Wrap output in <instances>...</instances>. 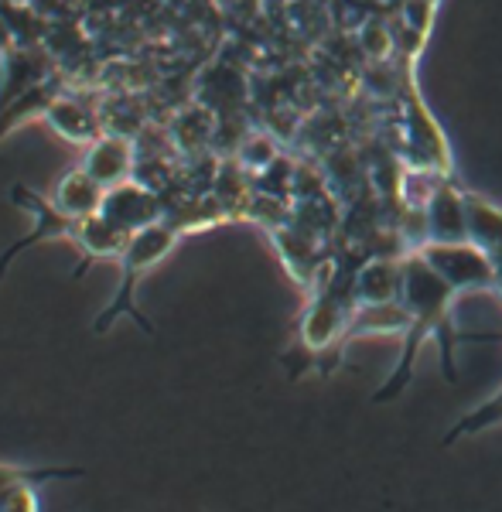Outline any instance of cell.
I'll return each instance as SVG.
<instances>
[{
  "mask_svg": "<svg viewBox=\"0 0 502 512\" xmlns=\"http://www.w3.org/2000/svg\"><path fill=\"white\" fill-rule=\"evenodd\" d=\"M52 202L59 205L62 212L76 219H89V216H100L103 202H106V188L89 175L86 168H72L55 181V192Z\"/></svg>",
  "mask_w": 502,
  "mask_h": 512,
  "instance_id": "obj_6",
  "label": "cell"
},
{
  "mask_svg": "<svg viewBox=\"0 0 502 512\" xmlns=\"http://www.w3.org/2000/svg\"><path fill=\"white\" fill-rule=\"evenodd\" d=\"M113 222L117 229H123L127 236H134L137 229L151 226V222H158V205H154V198L144 192V188L137 185H117L106 192V202H103V212Z\"/></svg>",
  "mask_w": 502,
  "mask_h": 512,
  "instance_id": "obj_5",
  "label": "cell"
},
{
  "mask_svg": "<svg viewBox=\"0 0 502 512\" xmlns=\"http://www.w3.org/2000/svg\"><path fill=\"white\" fill-rule=\"evenodd\" d=\"M424 260L438 270V277L451 291H479V287H496V263L482 246H468V243H444L431 246L424 253Z\"/></svg>",
  "mask_w": 502,
  "mask_h": 512,
  "instance_id": "obj_3",
  "label": "cell"
},
{
  "mask_svg": "<svg viewBox=\"0 0 502 512\" xmlns=\"http://www.w3.org/2000/svg\"><path fill=\"white\" fill-rule=\"evenodd\" d=\"M492 424H502V393L492 396L489 403H482V407L475 410L472 417H465L462 424H458L455 431L448 434V441H455V437H462L468 431H482V427H492Z\"/></svg>",
  "mask_w": 502,
  "mask_h": 512,
  "instance_id": "obj_9",
  "label": "cell"
},
{
  "mask_svg": "<svg viewBox=\"0 0 502 512\" xmlns=\"http://www.w3.org/2000/svg\"><path fill=\"white\" fill-rule=\"evenodd\" d=\"M465 338V342H472V338H475V342H502V335H462Z\"/></svg>",
  "mask_w": 502,
  "mask_h": 512,
  "instance_id": "obj_10",
  "label": "cell"
},
{
  "mask_svg": "<svg viewBox=\"0 0 502 512\" xmlns=\"http://www.w3.org/2000/svg\"><path fill=\"white\" fill-rule=\"evenodd\" d=\"M175 243H178V229L168 226V222H151V226L137 229V233L127 239V246H123V253H120L117 294H113V301L106 304L100 311V318H96V325H93L96 335L110 332V325L120 318H134L137 325L151 335V321L137 311V287L144 284L147 270H154L164 256L175 250Z\"/></svg>",
  "mask_w": 502,
  "mask_h": 512,
  "instance_id": "obj_1",
  "label": "cell"
},
{
  "mask_svg": "<svg viewBox=\"0 0 502 512\" xmlns=\"http://www.w3.org/2000/svg\"><path fill=\"white\" fill-rule=\"evenodd\" d=\"M41 120L55 130L59 137H65L69 144H96L100 134V120H96L93 110H86L82 103H76L72 96H55L48 103V110L41 113Z\"/></svg>",
  "mask_w": 502,
  "mask_h": 512,
  "instance_id": "obj_8",
  "label": "cell"
},
{
  "mask_svg": "<svg viewBox=\"0 0 502 512\" xmlns=\"http://www.w3.org/2000/svg\"><path fill=\"white\" fill-rule=\"evenodd\" d=\"M11 202L18 205V209L28 212L31 222H35V229H31V233L24 236V239H18L11 250L0 256V277L7 274V267H11L14 256L24 253V250H31L35 243H45V239H72V243H76V239H79L82 219L69 216V212H62L48 195L31 192L28 185H14L11 188Z\"/></svg>",
  "mask_w": 502,
  "mask_h": 512,
  "instance_id": "obj_2",
  "label": "cell"
},
{
  "mask_svg": "<svg viewBox=\"0 0 502 512\" xmlns=\"http://www.w3.org/2000/svg\"><path fill=\"white\" fill-rule=\"evenodd\" d=\"M82 168L110 192V188H117L130 178V168H134V147H130V140H123V137H100L96 144H89L86 164H82Z\"/></svg>",
  "mask_w": 502,
  "mask_h": 512,
  "instance_id": "obj_7",
  "label": "cell"
},
{
  "mask_svg": "<svg viewBox=\"0 0 502 512\" xmlns=\"http://www.w3.org/2000/svg\"><path fill=\"white\" fill-rule=\"evenodd\" d=\"M82 468H21L0 465V512H38L35 489L52 478H79Z\"/></svg>",
  "mask_w": 502,
  "mask_h": 512,
  "instance_id": "obj_4",
  "label": "cell"
}]
</instances>
